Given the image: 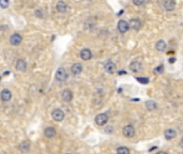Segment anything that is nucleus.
I'll return each instance as SVG.
<instances>
[{
    "instance_id": "obj_8",
    "label": "nucleus",
    "mask_w": 183,
    "mask_h": 154,
    "mask_svg": "<svg viewBox=\"0 0 183 154\" xmlns=\"http://www.w3.org/2000/svg\"><path fill=\"white\" fill-rule=\"evenodd\" d=\"M129 24H130V27L132 29L135 30V31H138L142 26V21L138 17H133L129 21Z\"/></svg>"
},
{
    "instance_id": "obj_20",
    "label": "nucleus",
    "mask_w": 183,
    "mask_h": 154,
    "mask_svg": "<svg viewBox=\"0 0 183 154\" xmlns=\"http://www.w3.org/2000/svg\"><path fill=\"white\" fill-rule=\"evenodd\" d=\"M164 136H165V139L166 140H172L174 137L177 136V132H176L174 128H168V130H165Z\"/></svg>"
},
{
    "instance_id": "obj_12",
    "label": "nucleus",
    "mask_w": 183,
    "mask_h": 154,
    "mask_svg": "<svg viewBox=\"0 0 183 154\" xmlns=\"http://www.w3.org/2000/svg\"><path fill=\"white\" fill-rule=\"evenodd\" d=\"M73 92H72V90L70 89H64L63 91L61 92V98L62 100L64 102H66V103H70V102H72V100H73Z\"/></svg>"
},
{
    "instance_id": "obj_3",
    "label": "nucleus",
    "mask_w": 183,
    "mask_h": 154,
    "mask_svg": "<svg viewBox=\"0 0 183 154\" xmlns=\"http://www.w3.org/2000/svg\"><path fill=\"white\" fill-rule=\"evenodd\" d=\"M108 115L107 113H99V115L95 116L94 118V122L95 124L99 125V126H104L108 122Z\"/></svg>"
},
{
    "instance_id": "obj_16",
    "label": "nucleus",
    "mask_w": 183,
    "mask_h": 154,
    "mask_svg": "<svg viewBox=\"0 0 183 154\" xmlns=\"http://www.w3.org/2000/svg\"><path fill=\"white\" fill-rule=\"evenodd\" d=\"M155 49L159 53H165V51L167 49V43L164 40H159L155 43Z\"/></svg>"
},
{
    "instance_id": "obj_19",
    "label": "nucleus",
    "mask_w": 183,
    "mask_h": 154,
    "mask_svg": "<svg viewBox=\"0 0 183 154\" xmlns=\"http://www.w3.org/2000/svg\"><path fill=\"white\" fill-rule=\"evenodd\" d=\"M30 148H31V143H30V141H28V140H25V141L21 142L19 145H18V150H19L21 153L28 152L30 150Z\"/></svg>"
},
{
    "instance_id": "obj_30",
    "label": "nucleus",
    "mask_w": 183,
    "mask_h": 154,
    "mask_svg": "<svg viewBox=\"0 0 183 154\" xmlns=\"http://www.w3.org/2000/svg\"><path fill=\"white\" fill-rule=\"evenodd\" d=\"M66 154H72V153H66Z\"/></svg>"
},
{
    "instance_id": "obj_22",
    "label": "nucleus",
    "mask_w": 183,
    "mask_h": 154,
    "mask_svg": "<svg viewBox=\"0 0 183 154\" xmlns=\"http://www.w3.org/2000/svg\"><path fill=\"white\" fill-rule=\"evenodd\" d=\"M130 149L127 147H119L117 149V154H130Z\"/></svg>"
},
{
    "instance_id": "obj_29",
    "label": "nucleus",
    "mask_w": 183,
    "mask_h": 154,
    "mask_svg": "<svg viewBox=\"0 0 183 154\" xmlns=\"http://www.w3.org/2000/svg\"><path fill=\"white\" fill-rule=\"evenodd\" d=\"M157 154H167L166 152H164V151H159V152H157Z\"/></svg>"
},
{
    "instance_id": "obj_13",
    "label": "nucleus",
    "mask_w": 183,
    "mask_h": 154,
    "mask_svg": "<svg viewBox=\"0 0 183 154\" xmlns=\"http://www.w3.org/2000/svg\"><path fill=\"white\" fill-rule=\"evenodd\" d=\"M104 70H105V72H106L107 74H114L116 72V70H117V66H116L115 63L109 60V61H107V63H105Z\"/></svg>"
},
{
    "instance_id": "obj_15",
    "label": "nucleus",
    "mask_w": 183,
    "mask_h": 154,
    "mask_svg": "<svg viewBox=\"0 0 183 154\" xmlns=\"http://www.w3.org/2000/svg\"><path fill=\"white\" fill-rule=\"evenodd\" d=\"M83 68H84L83 64H80V63H74V64L71 66V73L74 75V76H77V75L81 74Z\"/></svg>"
},
{
    "instance_id": "obj_18",
    "label": "nucleus",
    "mask_w": 183,
    "mask_h": 154,
    "mask_svg": "<svg viewBox=\"0 0 183 154\" xmlns=\"http://www.w3.org/2000/svg\"><path fill=\"white\" fill-rule=\"evenodd\" d=\"M68 8L69 6H68V4H66V2L63 1V0H59L56 4V9L59 13H65L68 11Z\"/></svg>"
},
{
    "instance_id": "obj_5",
    "label": "nucleus",
    "mask_w": 183,
    "mask_h": 154,
    "mask_svg": "<svg viewBox=\"0 0 183 154\" xmlns=\"http://www.w3.org/2000/svg\"><path fill=\"white\" fill-rule=\"evenodd\" d=\"M55 77H56V79L58 80V81L63 83V81H65V80L68 79V77H69L68 72H66V70H65L64 68H59L57 70Z\"/></svg>"
},
{
    "instance_id": "obj_23",
    "label": "nucleus",
    "mask_w": 183,
    "mask_h": 154,
    "mask_svg": "<svg viewBox=\"0 0 183 154\" xmlns=\"http://www.w3.org/2000/svg\"><path fill=\"white\" fill-rule=\"evenodd\" d=\"M146 2H147V0H132V3L135 6H144Z\"/></svg>"
},
{
    "instance_id": "obj_14",
    "label": "nucleus",
    "mask_w": 183,
    "mask_h": 154,
    "mask_svg": "<svg viewBox=\"0 0 183 154\" xmlns=\"http://www.w3.org/2000/svg\"><path fill=\"white\" fill-rule=\"evenodd\" d=\"M21 41H23V38H21V34H18V33H14L12 34V36L10 38V43L13 45V46H18V45L21 44Z\"/></svg>"
},
{
    "instance_id": "obj_21",
    "label": "nucleus",
    "mask_w": 183,
    "mask_h": 154,
    "mask_svg": "<svg viewBox=\"0 0 183 154\" xmlns=\"http://www.w3.org/2000/svg\"><path fill=\"white\" fill-rule=\"evenodd\" d=\"M146 108H147L149 111H154V110L157 108V104L154 101H152V100L147 101L146 102Z\"/></svg>"
},
{
    "instance_id": "obj_27",
    "label": "nucleus",
    "mask_w": 183,
    "mask_h": 154,
    "mask_svg": "<svg viewBox=\"0 0 183 154\" xmlns=\"http://www.w3.org/2000/svg\"><path fill=\"white\" fill-rule=\"evenodd\" d=\"M174 62H176V58H174V57L169 58V63H174Z\"/></svg>"
},
{
    "instance_id": "obj_28",
    "label": "nucleus",
    "mask_w": 183,
    "mask_h": 154,
    "mask_svg": "<svg viewBox=\"0 0 183 154\" xmlns=\"http://www.w3.org/2000/svg\"><path fill=\"white\" fill-rule=\"evenodd\" d=\"M180 147H181V148L183 149V138H182V139L180 140Z\"/></svg>"
},
{
    "instance_id": "obj_17",
    "label": "nucleus",
    "mask_w": 183,
    "mask_h": 154,
    "mask_svg": "<svg viewBox=\"0 0 183 154\" xmlns=\"http://www.w3.org/2000/svg\"><path fill=\"white\" fill-rule=\"evenodd\" d=\"M15 68L18 72H25L27 70V62L24 59H18L15 63Z\"/></svg>"
},
{
    "instance_id": "obj_1",
    "label": "nucleus",
    "mask_w": 183,
    "mask_h": 154,
    "mask_svg": "<svg viewBox=\"0 0 183 154\" xmlns=\"http://www.w3.org/2000/svg\"><path fill=\"white\" fill-rule=\"evenodd\" d=\"M43 136L46 139H53L57 136V130L54 126H50V125L45 126L44 130H43Z\"/></svg>"
},
{
    "instance_id": "obj_25",
    "label": "nucleus",
    "mask_w": 183,
    "mask_h": 154,
    "mask_svg": "<svg viewBox=\"0 0 183 154\" xmlns=\"http://www.w3.org/2000/svg\"><path fill=\"white\" fill-rule=\"evenodd\" d=\"M0 6L2 9H6L9 6V0H0Z\"/></svg>"
},
{
    "instance_id": "obj_4",
    "label": "nucleus",
    "mask_w": 183,
    "mask_h": 154,
    "mask_svg": "<svg viewBox=\"0 0 183 154\" xmlns=\"http://www.w3.org/2000/svg\"><path fill=\"white\" fill-rule=\"evenodd\" d=\"M117 28H118V31L121 33V34L127 33V31L131 29L129 21H125V19H120V21H118V24H117Z\"/></svg>"
},
{
    "instance_id": "obj_24",
    "label": "nucleus",
    "mask_w": 183,
    "mask_h": 154,
    "mask_svg": "<svg viewBox=\"0 0 183 154\" xmlns=\"http://www.w3.org/2000/svg\"><path fill=\"white\" fill-rule=\"evenodd\" d=\"M163 72H164V66L163 65H159V66L154 68V74H162Z\"/></svg>"
},
{
    "instance_id": "obj_2",
    "label": "nucleus",
    "mask_w": 183,
    "mask_h": 154,
    "mask_svg": "<svg viewBox=\"0 0 183 154\" xmlns=\"http://www.w3.org/2000/svg\"><path fill=\"white\" fill-rule=\"evenodd\" d=\"M64 117H65L64 111L62 109H60V108H55V109L51 111V118H53L54 121L61 122V121H63Z\"/></svg>"
},
{
    "instance_id": "obj_6",
    "label": "nucleus",
    "mask_w": 183,
    "mask_h": 154,
    "mask_svg": "<svg viewBox=\"0 0 183 154\" xmlns=\"http://www.w3.org/2000/svg\"><path fill=\"white\" fill-rule=\"evenodd\" d=\"M176 0H164L163 1V9L167 12H172L176 9Z\"/></svg>"
},
{
    "instance_id": "obj_26",
    "label": "nucleus",
    "mask_w": 183,
    "mask_h": 154,
    "mask_svg": "<svg viewBox=\"0 0 183 154\" xmlns=\"http://www.w3.org/2000/svg\"><path fill=\"white\" fill-rule=\"evenodd\" d=\"M137 80H138L139 83H145V85L149 83V79H148V78H145V77H140V78H139V77H137Z\"/></svg>"
},
{
    "instance_id": "obj_11",
    "label": "nucleus",
    "mask_w": 183,
    "mask_h": 154,
    "mask_svg": "<svg viewBox=\"0 0 183 154\" xmlns=\"http://www.w3.org/2000/svg\"><path fill=\"white\" fill-rule=\"evenodd\" d=\"M12 98V92L9 89H2L0 92V100L2 102H10Z\"/></svg>"
},
{
    "instance_id": "obj_9",
    "label": "nucleus",
    "mask_w": 183,
    "mask_h": 154,
    "mask_svg": "<svg viewBox=\"0 0 183 154\" xmlns=\"http://www.w3.org/2000/svg\"><path fill=\"white\" fill-rule=\"evenodd\" d=\"M129 68L133 73H138V72H140L142 70V63L140 61H138V60H134L133 62L130 63Z\"/></svg>"
},
{
    "instance_id": "obj_10",
    "label": "nucleus",
    "mask_w": 183,
    "mask_h": 154,
    "mask_svg": "<svg viewBox=\"0 0 183 154\" xmlns=\"http://www.w3.org/2000/svg\"><path fill=\"white\" fill-rule=\"evenodd\" d=\"M79 56H80V59L84 60V61H89V60L92 59L93 55H92L91 49H89V48H83V49L80 51Z\"/></svg>"
},
{
    "instance_id": "obj_7",
    "label": "nucleus",
    "mask_w": 183,
    "mask_h": 154,
    "mask_svg": "<svg viewBox=\"0 0 183 154\" xmlns=\"http://www.w3.org/2000/svg\"><path fill=\"white\" fill-rule=\"evenodd\" d=\"M122 133H123V136L127 138H133L135 136V128L133 125H125L122 130Z\"/></svg>"
}]
</instances>
